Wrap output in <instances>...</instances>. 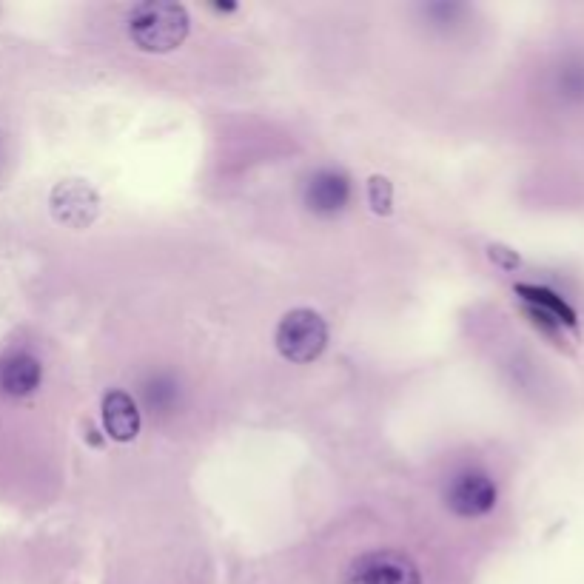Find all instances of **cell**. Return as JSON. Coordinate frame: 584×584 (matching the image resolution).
I'll return each mask as SVG.
<instances>
[{"label":"cell","mask_w":584,"mask_h":584,"mask_svg":"<svg viewBox=\"0 0 584 584\" xmlns=\"http://www.w3.org/2000/svg\"><path fill=\"white\" fill-rule=\"evenodd\" d=\"M516 294L528 302L530 308H536V311H542L547 317H553L562 328H576V322H579L576 311L556 291H550L545 285H516Z\"/></svg>","instance_id":"cell-9"},{"label":"cell","mask_w":584,"mask_h":584,"mask_svg":"<svg viewBox=\"0 0 584 584\" xmlns=\"http://www.w3.org/2000/svg\"><path fill=\"white\" fill-rule=\"evenodd\" d=\"M496 485L488 473L468 471L459 473L448 488V508L456 516H465V519H476V516H485L496 508Z\"/></svg>","instance_id":"cell-5"},{"label":"cell","mask_w":584,"mask_h":584,"mask_svg":"<svg viewBox=\"0 0 584 584\" xmlns=\"http://www.w3.org/2000/svg\"><path fill=\"white\" fill-rule=\"evenodd\" d=\"M277 351L291 362H314L328 345V325L317 311L297 308L288 311L277 325Z\"/></svg>","instance_id":"cell-2"},{"label":"cell","mask_w":584,"mask_h":584,"mask_svg":"<svg viewBox=\"0 0 584 584\" xmlns=\"http://www.w3.org/2000/svg\"><path fill=\"white\" fill-rule=\"evenodd\" d=\"M103 428L117 442H132L140 434V411L126 391H109L103 396Z\"/></svg>","instance_id":"cell-7"},{"label":"cell","mask_w":584,"mask_h":584,"mask_svg":"<svg viewBox=\"0 0 584 584\" xmlns=\"http://www.w3.org/2000/svg\"><path fill=\"white\" fill-rule=\"evenodd\" d=\"M348 197H351V186L342 171L320 169L305 183V203L314 214H322V217L340 214L342 208L348 206Z\"/></svg>","instance_id":"cell-6"},{"label":"cell","mask_w":584,"mask_h":584,"mask_svg":"<svg viewBox=\"0 0 584 584\" xmlns=\"http://www.w3.org/2000/svg\"><path fill=\"white\" fill-rule=\"evenodd\" d=\"M345 584H422V576L405 553L371 550L351 562Z\"/></svg>","instance_id":"cell-3"},{"label":"cell","mask_w":584,"mask_h":584,"mask_svg":"<svg viewBox=\"0 0 584 584\" xmlns=\"http://www.w3.org/2000/svg\"><path fill=\"white\" fill-rule=\"evenodd\" d=\"M368 203L377 214H391V203H394V186L385 177H371L368 183Z\"/></svg>","instance_id":"cell-10"},{"label":"cell","mask_w":584,"mask_h":584,"mask_svg":"<svg viewBox=\"0 0 584 584\" xmlns=\"http://www.w3.org/2000/svg\"><path fill=\"white\" fill-rule=\"evenodd\" d=\"M570 100H584V60H573L565 66V86H562Z\"/></svg>","instance_id":"cell-11"},{"label":"cell","mask_w":584,"mask_h":584,"mask_svg":"<svg viewBox=\"0 0 584 584\" xmlns=\"http://www.w3.org/2000/svg\"><path fill=\"white\" fill-rule=\"evenodd\" d=\"M490 260L499 263L502 268H519V257L505 245H490Z\"/></svg>","instance_id":"cell-12"},{"label":"cell","mask_w":584,"mask_h":584,"mask_svg":"<svg viewBox=\"0 0 584 584\" xmlns=\"http://www.w3.org/2000/svg\"><path fill=\"white\" fill-rule=\"evenodd\" d=\"M49 206L60 226L89 228L100 214V197L86 180H63L52 189Z\"/></svg>","instance_id":"cell-4"},{"label":"cell","mask_w":584,"mask_h":584,"mask_svg":"<svg viewBox=\"0 0 584 584\" xmlns=\"http://www.w3.org/2000/svg\"><path fill=\"white\" fill-rule=\"evenodd\" d=\"M129 38L137 49L163 55L177 49L189 38V12L171 0H146L137 3L129 15Z\"/></svg>","instance_id":"cell-1"},{"label":"cell","mask_w":584,"mask_h":584,"mask_svg":"<svg viewBox=\"0 0 584 584\" xmlns=\"http://www.w3.org/2000/svg\"><path fill=\"white\" fill-rule=\"evenodd\" d=\"M40 362L29 354H12L0 365V388L9 396L32 394L40 385Z\"/></svg>","instance_id":"cell-8"}]
</instances>
